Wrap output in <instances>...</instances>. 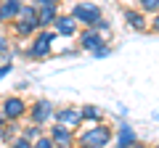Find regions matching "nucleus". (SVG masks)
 Here are the masks:
<instances>
[{"instance_id":"nucleus-9","label":"nucleus","mask_w":159,"mask_h":148,"mask_svg":"<svg viewBox=\"0 0 159 148\" xmlns=\"http://www.w3.org/2000/svg\"><path fill=\"white\" fill-rule=\"evenodd\" d=\"M106 42H103V34L98 32V29H85V32L80 34V48L82 50H90V53H96L98 48H103Z\"/></svg>"},{"instance_id":"nucleus-12","label":"nucleus","mask_w":159,"mask_h":148,"mask_svg":"<svg viewBox=\"0 0 159 148\" xmlns=\"http://www.w3.org/2000/svg\"><path fill=\"white\" fill-rule=\"evenodd\" d=\"M138 143V135L130 124H119L117 127V148H133Z\"/></svg>"},{"instance_id":"nucleus-3","label":"nucleus","mask_w":159,"mask_h":148,"mask_svg":"<svg viewBox=\"0 0 159 148\" xmlns=\"http://www.w3.org/2000/svg\"><path fill=\"white\" fill-rule=\"evenodd\" d=\"M24 114H29V106L21 95H8L6 101L0 103V116L8 122H19Z\"/></svg>"},{"instance_id":"nucleus-28","label":"nucleus","mask_w":159,"mask_h":148,"mask_svg":"<svg viewBox=\"0 0 159 148\" xmlns=\"http://www.w3.org/2000/svg\"><path fill=\"white\" fill-rule=\"evenodd\" d=\"M154 148H159V146H154Z\"/></svg>"},{"instance_id":"nucleus-24","label":"nucleus","mask_w":159,"mask_h":148,"mask_svg":"<svg viewBox=\"0 0 159 148\" xmlns=\"http://www.w3.org/2000/svg\"><path fill=\"white\" fill-rule=\"evenodd\" d=\"M3 50H8V37L0 34V53H3Z\"/></svg>"},{"instance_id":"nucleus-8","label":"nucleus","mask_w":159,"mask_h":148,"mask_svg":"<svg viewBox=\"0 0 159 148\" xmlns=\"http://www.w3.org/2000/svg\"><path fill=\"white\" fill-rule=\"evenodd\" d=\"M21 8H24L21 0H3L0 3V24H13L21 13Z\"/></svg>"},{"instance_id":"nucleus-17","label":"nucleus","mask_w":159,"mask_h":148,"mask_svg":"<svg viewBox=\"0 0 159 148\" xmlns=\"http://www.w3.org/2000/svg\"><path fill=\"white\" fill-rule=\"evenodd\" d=\"M24 137H27V140H40V137H43V127L40 124H32V127H27V130H24Z\"/></svg>"},{"instance_id":"nucleus-19","label":"nucleus","mask_w":159,"mask_h":148,"mask_svg":"<svg viewBox=\"0 0 159 148\" xmlns=\"http://www.w3.org/2000/svg\"><path fill=\"white\" fill-rule=\"evenodd\" d=\"M11 148H32V140H27V137H16V140L11 143Z\"/></svg>"},{"instance_id":"nucleus-22","label":"nucleus","mask_w":159,"mask_h":148,"mask_svg":"<svg viewBox=\"0 0 159 148\" xmlns=\"http://www.w3.org/2000/svg\"><path fill=\"white\" fill-rule=\"evenodd\" d=\"M11 63H3V66H0V80H3V77H6V74H11Z\"/></svg>"},{"instance_id":"nucleus-23","label":"nucleus","mask_w":159,"mask_h":148,"mask_svg":"<svg viewBox=\"0 0 159 148\" xmlns=\"http://www.w3.org/2000/svg\"><path fill=\"white\" fill-rule=\"evenodd\" d=\"M34 3H37V6H58L61 0H34Z\"/></svg>"},{"instance_id":"nucleus-6","label":"nucleus","mask_w":159,"mask_h":148,"mask_svg":"<svg viewBox=\"0 0 159 148\" xmlns=\"http://www.w3.org/2000/svg\"><path fill=\"white\" fill-rule=\"evenodd\" d=\"M48 137L53 140V146L56 148H77V135H74V130H69V127H51L48 130Z\"/></svg>"},{"instance_id":"nucleus-11","label":"nucleus","mask_w":159,"mask_h":148,"mask_svg":"<svg viewBox=\"0 0 159 148\" xmlns=\"http://www.w3.org/2000/svg\"><path fill=\"white\" fill-rule=\"evenodd\" d=\"M53 29H56L61 37H74L77 34V19L69 13V16H58L56 24H53Z\"/></svg>"},{"instance_id":"nucleus-1","label":"nucleus","mask_w":159,"mask_h":148,"mask_svg":"<svg viewBox=\"0 0 159 148\" xmlns=\"http://www.w3.org/2000/svg\"><path fill=\"white\" fill-rule=\"evenodd\" d=\"M111 137H114V130L103 122H98L93 127H85L77 135V148H106L111 143Z\"/></svg>"},{"instance_id":"nucleus-21","label":"nucleus","mask_w":159,"mask_h":148,"mask_svg":"<svg viewBox=\"0 0 159 148\" xmlns=\"http://www.w3.org/2000/svg\"><path fill=\"white\" fill-rule=\"evenodd\" d=\"M109 53H111V50H109V48L103 45V48H98V50L93 53V56H96V58H103V56H109Z\"/></svg>"},{"instance_id":"nucleus-16","label":"nucleus","mask_w":159,"mask_h":148,"mask_svg":"<svg viewBox=\"0 0 159 148\" xmlns=\"http://www.w3.org/2000/svg\"><path fill=\"white\" fill-rule=\"evenodd\" d=\"M138 8H141L143 13H154V16H157V13H159V0H141V6H138Z\"/></svg>"},{"instance_id":"nucleus-4","label":"nucleus","mask_w":159,"mask_h":148,"mask_svg":"<svg viewBox=\"0 0 159 148\" xmlns=\"http://www.w3.org/2000/svg\"><path fill=\"white\" fill-rule=\"evenodd\" d=\"M58 37V32L56 29H40L37 34H34V40H32V45H29V56L32 58H43V56H48L51 53V42Z\"/></svg>"},{"instance_id":"nucleus-7","label":"nucleus","mask_w":159,"mask_h":148,"mask_svg":"<svg viewBox=\"0 0 159 148\" xmlns=\"http://www.w3.org/2000/svg\"><path fill=\"white\" fill-rule=\"evenodd\" d=\"M56 124L61 127H69V130H77L80 124H82V108H74V106H64L56 111Z\"/></svg>"},{"instance_id":"nucleus-18","label":"nucleus","mask_w":159,"mask_h":148,"mask_svg":"<svg viewBox=\"0 0 159 148\" xmlns=\"http://www.w3.org/2000/svg\"><path fill=\"white\" fill-rule=\"evenodd\" d=\"M32 148H56V146H53V140H51L48 135H43L40 140H34V143H32Z\"/></svg>"},{"instance_id":"nucleus-14","label":"nucleus","mask_w":159,"mask_h":148,"mask_svg":"<svg viewBox=\"0 0 159 148\" xmlns=\"http://www.w3.org/2000/svg\"><path fill=\"white\" fill-rule=\"evenodd\" d=\"M101 116H103V111L98 106H90V103H88V106H82V122H101Z\"/></svg>"},{"instance_id":"nucleus-15","label":"nucleus","mask_w":159,"mask_h":148,"mask_svg":"<svg viewBox=\"0 0 159 148\" xmlns=\"http://www.w3.org/2000/svg\"><path fill=\"white\" fill-rule=\"evenodd\" d=\"M11 29H13V34H16V37H29L32 32H37V29L27 27V24H21V21H13V24H11Z\"/></svg>"},{"instance_id":"nucleus-10","label":"nucleus","mask_w":159,"mask_h":148,"mask_svg":"<svg viewBox=\"0 0 159 148\" xmlns=\"http://www.w3.org/2000/svg\"><path fill=\"white\" fill-rule=\"evenodd\" d=\"M125 21L130 24L135 32H146L151 24H148V19H146V13L141 11V8H125Z\"/></svg>"},{"instance_id":"nucleus-20","label":"nucleus","mask_w":159,"mask_h":148,"mask_svg":"<svg viewBox=\"0 0 159 148\" xmlns=\"http://www.w3.org/2000/svg\"><path fill=\"white\" fill-rule=\"evenodd\" d=\"M93 29H98L101 34H109V21H103V19H101V21H98V24H96Z\"/></svg>"},{"instance_id":"nucleus-27","label":"nucleus","mask_w":159,"mask_h":148,"mask_svg":"<svg viewBox=\"0 0 159 148\" xmlns=\"http://www.w3.org/2000/svg\"><path fill=\"white\" fill-rule=\"evenodd\" d=\"M157 119H159V114H157Z\"/></svg>"},{"instance_id":"nucleus-29","label":"nucleus","mask_w":159,"mask_h":148,"mask_svg":"<svg viewBox=\"0 0 159 148\" xmlns=\"http://www.w3.org/2000/svg\"><path fill=\"white\" fill-rule=\"evenodd\" d=\"M0 3H3V0H0Z\"/></svg>"},{"instance_id":"nucleus-26","label":"nucleus","mask_w":159,"mask_h":148,"mask_svg":"<svg viewBox=\"0 0 159 148\" xmlns=\"http://www.w3.org/2000/svg\"><path fill=\"white\" fill-rule=\"evenodd\" d=\"M133 148H148V146H146V143H141V140H138V143H135Z\"/></svg>"},{"instance_id":"nucleus-2","label":"nucleus","mask_w":159,"mask_h":148,"mask_svg":"<svg viewBox=\"0 0 159 148\" xmlns=\"http://www.w3.org/2000/svg\"><path fill=\"white\" fill-rule=\"evenodd\" d=\"M72 16L77 19V24H82L85 29H93L103 19V11H101V6H96V3H90V0H80V3H74Z\"/></svg>"},{"instance_id":"nucleus-13","label":"nucleus","mask_w":159,"mask_h":148,"mask_svg":"<svg viewBox=\"0 0 159 148\" xmlns=\"http://www.w3.org/2000/svg\"><path fill=\"white\" fill-rule=\"evenodd\" d=\"M40 8V27L45 29V27H51V24H56V19L61 16L58 13V6H37Z\"/></svg>"},{"instance_id":"nucleus-5","label":"nucleus","mask_w":159,"mask_h":148,"mask_svg":"<svg viewBox=\"0 0 159 148\" xmlns=\"http://www.w3.org/2000/svg\"><path fill=\"white\" fill-rule=\"evenodd\" d=\"M56 116V108H53L51 101H34L32 106H29V119H32V124H48V122Z\"/></svg>"},{"instance_id":"nucleus-25","label":"nucleus","mask_w":159,"mask_h":148,"mask_svg":"<svg viewBox=\"0 0 159 148\" xmlns=\"http://www.w3.org/2000/svg\"><path fill=\"white\" fill-rule=\"evenodd\" d=\"M151 29H154V32H159V13L151 19Z\"/></svg>"}]
</instances>
